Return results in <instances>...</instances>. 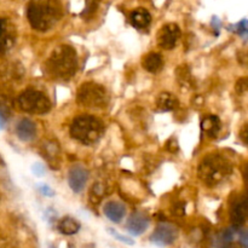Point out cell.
<instances>
[{"mask_svg":"<svg viewBox=\"0 0 248 248\" xmlns=\"http://www.w3.org/2000/svg\"><path fill=\"white\" fill-rule=\"evenodd\" d=\"M77 70V51L69 45L57 46L45 62V74L53 80H69Z\"/></svg>","mask_w":248,"mask_h":248,"instance_id":"1","label":"cell"},{"mask_svg":"<svg viewBox=\"0 0 248 248\" xmlns=\"http://www.w3.org/2000/svg\"><path fill=\"white\" fill-rule=\"evenodd\" d=\"M61 16L62 9L57 0H33L27 7V18L35 31H48Z\"/></svg>","mask_w":248,"mask_h":248,"instance_id":"2","label":"cell"},{"mask_svg":"<svg viewBox=\"0 0 248 248\" xmlns=\"http://www.w3.org/2000/svg\"><path fill=\"white\" fill-rule=\"evenodd\" d=\"M232 166L229 160L220 154L207 155L198 167V176L206 186H216L232 174Z\"/></svg>","mask_w":248,"mask_h":248,"instance_id":"3","label":"cell"},{"mask_svg":"<svg viewBox=\"0 0 248 248\" xmlns=\"http://www.w3.org/2000/svg\"><path fill=\"white\" fill-rule=\"evenodd\" d=\"M104 133V125L99 119L91 115H80L70 125V135L78 142L91 145L98 142Z\"/></svg>","mask_w":248,"mask_h":248,"instance_id":"4","label":"cell"},{"mask_svg":"<svg viewBox=\"0 0 248 248\" xmlns=\"http://www.w3.org/2000/svg\"><path fill=\"white\" fill-rule=\"evenodd\" d=\"M78 103L86 108H104L109 102L107 90L96 82H85L78 91Z\"/></svg>","mask_w":248,"mask_h":248,"instance_id":"5","label":"cell"},{"mask_svg":"<svg viewBox=\"0 0 248 248\" xmlns=\"http://www.w3.org/2000/svg\"><path fill=\"white\" fill-rule=\"evenodd\" d=\"M19 109L29 114H46L51 109V102L43 92L36 90H24L17 98Z\"/></svg>","mask_w":248,"mask_h":248,"instance_id":"6","label":"cell"},{"mask_svg":"<svg viewBox=\"0 0 248 248\" xmlns=\"http://www.w3.org/2000/svg\"><path fill=\"white\" fill-rule=\"evenodd\" d=\"M178 236V230L170 223H160L150 236V241L157 247H166L173 244Z\"/></svg>","mask_w":248,"mask_h":248,"instance_id":"7","label":"cell"},{"mask_svg":"<svg viewBox=\"0 0 248 248\" xmlns=\"http://www.w3.org/2000/svg\"><path fill=\"white\" fill-rule=\"evenodd\" d=\"M230 220L235 228H240L248 222V190L237 196L230 207Z\"/></svg>","mask_w":248,"mask_h":248,"instance_id":"8","label":"cell"},{"mask_svg":"<svg viewBox=\"0 0 248 248\" xmlns=\"http://www.w3.org/2000/svg\"><path fill=\"white\" fill-rule=\"evenodd\" d=\"M181 36V29L176 23H167L157 31V45L164 50H172L176 47L177 41Z\"/></svg>","mask_w":248,"mask_h":248,"instance_id":"9","label":"cell"},{"mask_svg":"<svg viewBox=\"0 0 248 248\" xmlns=\"http://www.w3.org/2000/svg\"><path fill=\"white\" fill-rule=\"evenodd\" d=\"M87 181H89V171L84 166L74 165L70 167L69 173H68V184L74 193H81Z\"/></svg>","mask_w":248,"mask_h":248,"instance_id":"10","label":"cell"},{"mask_svg":"<svg viewBox=\"0 0 248 248\" xmlns=\"http://www.w3.org/2000/svg\"><path fill=\"white\" fill-rule=\"evenodd\" d=\"M149 224L150 219L145 213L136 212L130 216L126 228H127L128 232L131 235H133V236H140V235L147 232V229L149 228Z\"/></svg>","mask_w":248,"mask_h":248,"instance_id":"11","label":"cell"},{"mask_svg":"<svg viewBox=\"0 0 248 248\" xmlns=\"http://www.w3.org/2000/svg\"><path fill=\"white\" fill-rule=\"evenodd\" d=\"M41 155L45 157L46 161L48 162L52 169H58L61 162V149L57 142L53 140H47L41 147Z\"/></svg>","mask_w":248,"mask_h":248,"instance_id":"12","label":"cell"},{"mask_svg":"<svg viewBox=\"0 0 248 248\" xmlns=\"http://www.w3.org/2000/svg\"><path fill=\"white\" fill-rule=\"evenodd\" d=\"M17 137L23 142H31L36 136V126L31 119L23 118L17 123Z\"/></svg>","mask_w":248,"mask_h":248,"instance_id":"13","label":"cell"},{"mask_svg":"<svg viewBox=\"0 0 248 248\" xmlns=\"http://www.w3.org/2000/svg\"><path fill=\"white\" fill-rule=\"evenodd\" d=\"M103 212L109 220L120 223L126 216V207L120 201H109L104 205Z\"/></svg>","mask_w":248,"mask_h":248,"instance_id":"14","label":"cell"},{"mask_svg":"<svg viewBox=\"0 0 248 248\" xmlns=\"http://www.w3.org/2000/svg\"><path fill=\"white\" fill-rule=\"evenodd\" d=\"M14 29L10 22L0 18V52L9 50L14 44Z\"/></svg>","mask_w":248,"mask_h":248,"instance_id":"15","label":"cell"},{"mask_svg":"<svg viewBox=\"0 0 248 248\" xmlns=\"http://www.w3.org/2000/svg\"><path fill=\"white\" fill-rule=\"evenodd\" d=\"M156 109L159 111H172L176 110L179 106V101L173 93H170V92H162L157 96L156 98Z\"/></svg>","mask_w":248,"mask_h":248,"instance_id":"16","label":"cell"},{"mask_svg":"<svg viewBox=\"0 0 248 248\" xmlns=\"http://www.w3.org/2000/svg\"><path fill=\"white\" fill-rule=\"evenodd\" d=\"M130 21L135 28L137 29H144L152 22V15L149 14V11L143 7H138V9L133 10L130 15Z\"/></svg>","mask_w":248,"mask_h":248,"instance_id":"17","label":"cell"},{"mask_svg":"<svg viewBox=\"0 0 248 248\" xmlns=\"http://www.w3.org/2000/svg\"><path fill=\"white\" fill-rule=\"evenodd\" d=\"M220 128H222V124L217 115H206L201 121V130L211 138L217 137Z\"/></svg>","mask_w":248,"mask_h":248,"instance_id":"18","label":"cell"},{"mask_svg":"<svg viewBox=\"0 0 248 248\" xmlns=\"http://www.w3.org/2000/svg\"><path fill=\"white\" fill-rule=\"evenodd\" d=\"M143 68L149 73H157L164 67V58L160 53L150 52L145 55L142 60Z\"/></svg>","mask_w":248,"mask_h":248,"instance_id":"19","label":"cell"},{"mask_svg":"<svg viewBox=\"0 0 248 248\" xmlns=\"http://www.w3.org/2000/svg\"><path fill=\"white\" fill-rule=\"evenodd\" d=\"M80 228H81L80 223L78 222L75 218L69 217V216H67V217H63L57 224L58 232H60L61 234L65 235V236H72V235L78 234L80 230Z\"/></svg>","mask_w":248,"mask_h":248,"instance_id":"20","label":"cell"},{"mask_svg":"<svg viewBox=\"0 0 248 248\" xmlns=\"http://www.w3.org/2000/svg\"><path fill=\"white\" fill-rule=\"evenodd\" d=\"M176 77L177 80H178L179 85L181 86H186V87H190L194 86V78L191 75L190 70L186 65H179L176 70Z\"/></svg>","mask_w":248,"mask_h":248,"instance_id":"21","label":"cell"},{"mask_svg":"<svg viewBox=\"0 0 248 248\" xmlns=\"http://www.w3.org/2000/svg\"><path fill=\"white\" fill-rule=\"evenodd\" d=\"M107 230H108L109 234H110L111 236L114 237V239L118 240V241L123 242V244H125V245H128V246H133V245H135V241H133V240L131 239V237L125 236V235L120 234V232H119L118 230L113 229V228H108V229H107Z\"/></svg>","mask_w":248,"mask_h":248,"instance_id":"22","label":"cell"},{"mask_svg":"<svg viewBox=\"0 0 248 248\" xmlns=\"http://www.w3.org/2000/svg\"><path fill=\"white\" fill-rule=\"evenodd\" d=\"M234 240V232L232 229H227L219 235V244L222 245V247H228Z\"/></svg>","mask_w":248,"mask_h":248,"instance_id":"23","label":"cell"},{"mask_svg":"<svg viewBox=\"0 0 248 248\" xmlns=\"http://www.w3.org/2000/svg\"><path fill=\"white\" fill-rule=\"evenodd\" d=\"M235 91L239 94H244L248 92V78H240L235 84Z\"/></svg>","mask_w":248,"mask_h":248,"instance_id":"24","label":"cell"},{"mask_svg":"<svg viewBox=\"0 0 248 248\" xmlns=\"http://www.w3.org/2000/svg\"><path fill=\"white\" fill-rule=\"evenodd\" d=\"M237 62L240 63L244 67H248V50L245 48V50H240L237 52Z\"/></svg>","mask_w":248,"mask_h":248,"instance_id":"25","label":"cell"},{"mask_svg":"<svg viewBox=\"0 0 248 248\" xmlns=\"http://www.w3.org/2000/svg\"><path fill=\"white\" fill-rule=\"evenodd\" d=\"M31 172H33L34 176L43 177L45 174V166L43 164H34L31 166Z\"/></svg>","mask_w":248,"mask_h":248,"instance_id":"26","label":"cell"},{"mask_svg":"<svg viewBox=\"0 0 248 248\" xmlns=\"http://www.w3.org/2000/svg\"><path fill=\"white\" fill-rule=\"evenodd\" d=\"M239 137L244 144L248 145V124H245V125L240 128Z\"/></svg>","mask_w":248,"mask_h":248,"instance_id":"27","label":"cell"},{"mask_svg":"<svg viewBox=\"0 0 248 248\" xmlns=\"http://www.w3.org/2000/svg\"><path fill=\"white\" fill-rule=\"evenodd\" d=\"M236 31L241 35H248V21L245 19V21H241L239 24L236 26Z\"/></svg>","mask_w":248,"mask_h":248,"instance_id":"28","label":"cell"},{"mask_svg":"<svg viewBox=\"0 0 248 248\" xmlns=\"http://www.w3.org/2000/svg\"><path fill=\"white\" fill-rule=\"evenodd\" d=\"M239 242L244 248H248V229L240 232Z\"/></svg>","mask_w":248,"mask_h":248,"instance_id":"29","label":"cell"},{"mask_svg":"<svg viewBox=\"0 0 248 248\" xmlns=\"http://www.w3.org/2000/svg\"><path fill=\"white\" fill-rule=\"evenodd\" d=\"M39 190H40V193L43 194V195L48 196V198H52V196H55V191H53V189L51 188V186H46V184H43V186H39Z\"/></svg>","mask_w":248,"mask_h":248,"instance_id":"30","label":"cell"},{"mask_svg":"<svg viewBox=\"0 0 248 248\" xmlns=\"http://www.w3.org/2000/svg\"><path fill=\"white\" fill-rule=\"evenodd\" d=\"M96 7H97L96 0H92L91 2L89 1V2H87V5H86V9H85L84 12H82V15H84V16H87V15H92L94 11H96Z\"/></svg>","mask_w":248,"mask_h":248,"instance_id":"31","label":"cell"},{"mask_svg":"<svg viewBox=\"0 0 248 248\" xmlns=\"http://www.w3.org/2000/svg\"><path fill=\"white\" fill-rule=\"evenodd\" d=\"M166 148L169 152L176 153L177 150H178V142H177L176 138H171V140L166 143Z\"/></svg>","mask_w":248,"mask_h":248,"instance_id":"32","label":"cell"},{"mask_svg":"<svg viewBox=\"0 0 248 248\" xmlns=\"http://www.w3.org/2000/svg\"><path fill=\"white\" fill-rule=\"evenodd\" d=\"M244 179H245V182L248 184V162L246 164V166L244 167Z\"/></svg>","mask_w":248,"mask_h":248,"instance_id":"33","label":"cell"},{"mask_svg":"<svg viewBox=\"0 0 248 248\" xmlns=\"http://www.w3.org/2000/svg\"><path fill=\"white\" fill-rule=\"evenodd\" d=\"M5 127V116L2 115V113L0 111V130Z\"/></svg>","mask_w":248,"mask_h":248,"instance_id":"34","label":"cell"},{"mask_svg":"<svg viewBox=\"0 0 248 248\" xmlns=\"http://www.w3.org/2000/svg\"><path fill=\"white\" fill-rule=\"evenodd\" d=\"M46 248H55V247H53V246H52V245H48V246H47V247H46Z\"/></svg>","mask_w":248,"mask_h":248,"instance_id":"35","label":"cell"}]
</instances>
